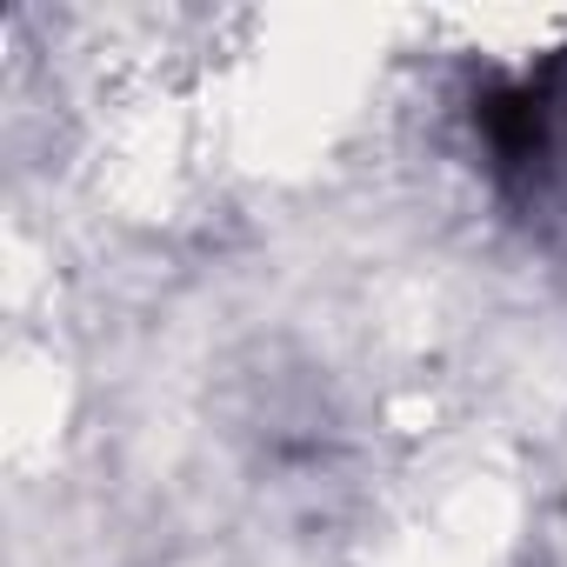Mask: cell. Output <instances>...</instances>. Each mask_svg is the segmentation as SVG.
<instances>
[{"label":"cell","instance_id":"obj_1","mask_svg":"<svg viewBox=\"0 0 567 567\" xmlns=\"http://www.w3.org/2000/svg\"><path fill=\"white\" fill-rule=\"evenodd\" d=\"M481 134L501 167V181L534 207V200H567V54L547 61L540 74L501 87L481 101Z\"/></svg>","mask_w":567,"mask_h":567}]
</instances>
